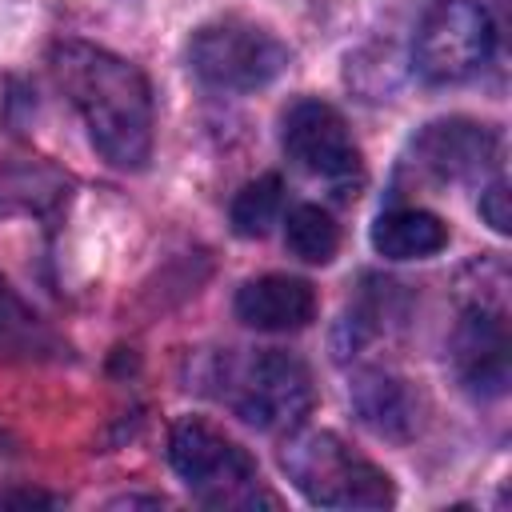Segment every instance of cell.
I'll return each mask as SVG.
<instances>
[{"mask_svg":"<svg viewBox=\"0 0 512 512\" xmlns=\"http://www.w3.org/2000/svg\"><path fill=\"white\" fill-rule=\"evenodd\" d=\"M52 72L76 104L96 152L116 168H144L152 152V88L136 64L96 44H56Z\"/></svg>","mask_w":512,"mask_h":512,"instance_id":"6da1fadb","label":"cell"},{"mask_svg":"<svg viewBox=\"0 0 512 512\" xmlns=\"http://www.w3.org/2000/svg\"><path fill=\"white\" fill-rule=\"evenodd\" d=\"M280 464L288 480L304 492V500L320 508H388L396 500L392 480L368 456L352 452L336 432H296Z\"/></svg>","mask_w":512,"mask_h":512,"instance_id":"7a4b0ae2","label":"cell"},{"mask_svg":"<svg viewBox=\"0 0 512 512\" xmlns=\"http://www.w3.org/2000/svg\"><path fill=\"white\" fill-rule=\"evenodd\" d=\"M220 400L260 432H292L312 412V376L308 368L280 348H260L224 360Z\"/></svg>","mask_w":512,"mask_h":512,"instance_id":"3957f363","label":"cell"},{"mask_svg":"<svg viewBox=\"0 0 512 512\" xmlns=\"http://www.w3.org/2000/svg\"><path fill=\"white\" fill-rule=\"evenodd\" d=\"M168 460L188 492L208 508H256L276 504L260 488L256 460L204 420H176L168 436Z\"/></svg>","mask_w":512,"mask_h":512,"instance_id":"277c9868","label":"cell"},{"mask_svg":"<svg viewBox=\"0 0 512 512\" xmlns=\"http://www.w3.org/2000/svg\"><path fill=\"white\" fill-rule=\"evenodd\" d=\"M496 52V24L480 0H436L412 44L416 72L428 84H460Z\"/></svg>","mask_w":512,"mask_h":512,"instance_id":"5b68a950","label":"cell"},{"mask_svg":"<svg viewBox=\"0 0 512 512\" xmlns=\"http://www.w3.org/2000/svg\"><path fill=\"white\" fill-rule=\"evenodd\" d=\"M188 60H192V72L212 88L256 92L288 68V48L260 24L216 20L192 36Z\"/></svg>","mask_w":512,"mask_h":512,"instance_id":"8992f818","label":"cell"},{"mask_svg":"<svg viewBox=\"0 0 512 512\" xmlns=\"http://www.w3.org/2000/svg\"><path fill=\"white\" fill-rule=\"evenodd\" d=\"M284 152L308 176L328 184H348L360 176V148L344 116L324 100H296L284 112Z\"/></svg>","mask_w":512,"mask_h":512,"instance_id":"52a82bcc","label":"cell"},{"mask_svg":"<svg viewBox=\"0 0 512 512\" xmlns=\"http://www.w3.org/2000/svg\"><path fill=\"white\" fill-rule=\"evenodd\" d=\"M452 368L460 376V384L480 396L492 400L508 388V324L500 308L476 304L468 308L456 328H452Z\"/></svg>","mask_w":512,"mask_h":512,"instance_id":"ba28073f","label":"cell"},{"mask_svg":"<svg viewBox=\"0 0 512 512\" xmlns=\"http://www.w3.org/2000/svg\"><path fill=\"white\" fill-rule=\"evenodd\" d=\"M416 160L440 180H472L496 164V132L476 120H436L416 136Z\"/></svg>","mask_w":512,"mask_h":512,"instance_id":"9c48e42d","label":"cell"},{"mask_svg":"<svg viewBox=\"0 0 512 512\" xmlns=\"http://www.w3.org/2000/svg\"><path fill=\"white\" fill-rule=\"evenodd\" d=\"M236 316L256 332H300L316 320V292L300 276H256L236 292Z\"/></svg>","mask_w":512,"mask_h":512,"instance_id":"30bf717a","label":"cell"},{"mask_svg":"<svg viewBox=\"0 0 512 512\" xmlns=\"http://www.w3.org/2000/svg\"><path fill=\"white\" fill-rule=\"evenodd\" d=\"M448 244V224L428 208H392L372 224V248L384 260H424Z\"/></svg>","mask_w":512,"mask_h":512,"instance_id":"8fae6325","label":"cell"},{"mask_svg":"<svg viewBox=\"0 0 512 512\" xmlns=\"http://www.w3.org/2000/svg\"><path fill=\"white\" fill-rule=\"evenodd\" d=\"M352 408L360 412V420L372 432H380L388 440H404L412 432V420H416L412 392L404 388V380H396L384 368H372V372H360L356 376V384H352Z\"/></svg>","mask_w":512,"mask_h":512,"instance_id":"7c38bea8","label":"cell"},{"mask_svg":"<svg viewBox=\"0 0 512 512\" xmlns=\"http://www.w3.org/2000/svg\"><path fill=\"white\" fill-rule=\"evenodd\" d=\"M284 244L296 260L304 264H328L340 248V224L316 208V204H300L288 212V228H284Z\"/></svg>","mask_w":512,"mask_h":512,"instance_id":"4fadbf2b","label":"cell"},{"mask_svg":"<svg viewBox=\"0 0 512 512\" xmlns=\"http://www.w3.org/2000/svg\"><path fill=\"white\" fill-rule=\"evenodd\" d=\"M280 208H284V180L268 172V176H260L236 192L228 216H232V228L240 236H264L276 224Z\"/></svg>","mask_w":512,"mask_h":512,"instance_id":"5bb4252c","label":"cell"},{"mask_svg":"<svg viewBox=\"0 0 512 512\" xmlns=\"http://www.w3.org/2000/svg\"><path fill=\"white\" fill-rule=\"evenodd\" d=\"M480 216H484V224H492V232H508V224H512V216H508V184L504 180H492L484 192H480Z\"/></svg>","mask_w":512,"mask_h":512,"instance_id":"9a60e30c","label":"cell"},{"mask_svg":"<svg viewBox=\"0 0 512 512\" xmlns=\"http://www.w3.org/2000/svg\"><path fill=\"white\" fill-rule=\"evenodd\" d=\"M28 328H32V316L16 304V296L0 280V340H8L12 332H28Z\"/></svg>","mask_w":512,"mask_h":512,"instance_id":"2e32d148","label":"cell"},{"mask_svg":"<svg viewBox=\"0 0 512 512\" xmlns=\"http://www.w3.org/2000/svg\"><path fill=\"white\" fill-rule=\"evenodd\" d=\"M4 504H56V500L40 496V492H12V496H4Z\"/></svg>","mask_w":512,"mask_h":512,"instance_id":"e0dca14e","label":"cell"}]
</instances>
